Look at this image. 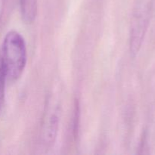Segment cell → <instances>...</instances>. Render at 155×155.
I'll use <instances>...</instances> for the list:
<instances>
[{
    "label": "cell",
    "mask_w": 155,
    "mask_h": 155,
    "mask_svg": "<svg viewBox=\"0 0 155 155\" xmlns=\"http://www.w3.org/2000/svg\"><path fill=\"white\" fill-rule=\"evenodd\" d=\"M57 113L58 112L56 110H54L52 114L48 117V119H46V123L44 127L43 138L45 142L48 145L54 142L57 135L59 124V118Z\"/></svg>",
    "instance_id": "cell-3"
},
{
    "label": "cell",
    "mask_w": 155,
    "mask_h": 155,
    "mask_svg": "<svg viewBox=\"0 0 155 155\" xmlns=\"http://www.w3.org/2000/svg\"><path fill=\"white\" fill-rule=\"evenodd\" d=\"M6 80H7V75H6L5 68L2 56L0 55V111L2 108L5 101V88Z\"/></svg>",
    "instance_id": "cell-5"
},
{
    "label": "cell",
    "mask_w": 155,
    "mask_h": 155,
    "mask_svg": "<svg viewBox=\"0 0 155 155\" xmlns=\"http://www.w3.org/2000/svg\"><path fill=\"white\" fill-rule=\"evenodd\" d=\"M20 6L23 21L27 24L33 23L37 14L36 0H20Z\"/></svg>",
    "instance_id": "cell-4"
},
{
    "label": "cell",
    "mask_w": 155,
    "mask_h": 155,
    "mask_svg": "<svg viewBox=\"0 0 155 155\" xmlns=\"http://www.w3.org/2000/svg\"><path fill=\"white\" fill-rule=\"evenodd\" d=\"M151 17V8L148 5L137 8L133 15L130 37V51L136 56L141 48Z\"/></svg>",
    "instance_id": "cell-2"
},
{
    "label": "cell",
    "mask_w": 155,
    "mask_h": 155,
    "mask_svg": "<svg viewBox=\"0 0 155 155\" xmlns=\"http://www.w3.org/2000/svg\"><path fill=\"white\" fill-rule=\"evenodd\" d=\"M2 50L7 79L15 81L22 75L27 64V47L24 37L17 31L8 32L3 39Z\"/></svg>",
    "instance_id": "cell-1"
}]
</instances>
